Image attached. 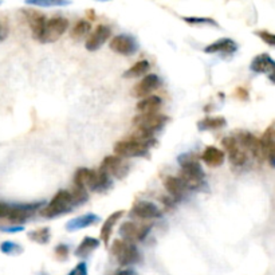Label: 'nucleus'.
Returning <instances> with one entry per match:
<instances>
[{"mask_svg":"<svg viewBox=\"0 0 275 275\" xmlns=\"http://www.w3.org/2000/svg\"><path fill=\"white\" fill-rule=\"evenodd\" d=\"M179 164L181 167L179 179L184 182L187 190H199L203 186L204 173L199 160L195 153L181 154L179 157Z\"/></svg>","mask_w":275,"mask_h":275,"instance_id":"1","label":"nucleus"},{"mask_svg":"<svg viewBox=\"0 0 275 275\" xmlns=\"http://www.w3.org/2000/svg\"><path fill=\"white\" fill-rule=\"evenodd\" d=\"M39 207L40 203L18 204V205L0 203V219H7L10 222L18 223V224L25 223Z\"/></svg>","mask_w":275,"mask_h":275,"instance_id":"2","label":"nucleus"},{"mask_svg":"<svg viewBox=\"0 0 275 275\" xmlns=\"http://www.w3.org/2000/svg\"><path fill=\"white\" fill-rule=\"evenodd\" d=\"M73 208H74V203H73L70 191H59L53 197V200L47 204L43 210H40V215H42L43 218L47 219L57 218L59 215L70 212Z\"/></svg>","mask_w":275,"mask_h":275,"instance_id":"3","label":"nucleus"},{"mask_svg":"<svg viewBox=\"0 0 275 275\" xmlns=\"http://www.w3.org/2000/svg\"><path fill=\"white\" fill-rule=\"evenodd\" d=\"M111 254L117 259L118 265L130 266L140 262V253L134 244L129 243L124 239H117L113 242Z\"/></svg>","mask_w":275,"mask_h":275,"instance_id":"4","label":"nucleus"},{"mask_svg":"<svg viewBox=\"0 0 275 275\" xmlns=\"http://www.w3.org/2000/svg\"><path fill=\"white\" fill-rule=\"evenodd\" d=\"M153 224H147V223H134L126 222L120 227V235L124 238V240L129 243H136V242H143L149 234L150 228Z\"/></svg>","mask_w":275,"mask_h":275,"instance_id":"5","label":"nucleus"},{"mask_svg":"<svg viewBox=\"0 0 275 275\" xmlns=\"http://www.w3.org/2000/svg\"><path fill=\"white\" fill-rule=\"evenodd\" d=\"M68 29V20L62 16H54L49 19L43 31V35L40 38V43H53L57 42L64 32Z\"/></svg>","mask_w":275,"mask_h":275,"instance_id":"6","label":"nucleus"},{"mask_svg":"<svg viewBox=\"0 0 275 275\" xmlns=\"http://www.w3.org/2000/svg\"><path fill=\"white\" fill-rule=\"evenodd\" d=\"M133 126L140 130H145V132L154 133L156 130H160L164 128L165 124L168 122V117L164 114H139L133 117Z\"/></svg>","mask_w":275,"mask_h":275,"instance_id":"7","label":"nucleus"},{"mask_svg":"<svg viewBox=\"0 0 275 275\" xmlns=\"http://www.w3.org/2000/svg\"><path fill=\"white\" fill-rule=\"evenodd\" d=\"M148 150L149 148H147L143 144H139L133 140H121L116 143L114 145V153L118 157H125V158H130V157H144L147 156Z\"/></svg>","mask_w":275,"mask_h":275,"instance_id":"8","label":"nucleus"},{"mask_svg":"<svg viewBox=\"0 0 275 275\" xmlns=\"http://www.w3.org/2000/svg\"><path fill=\"white\" fill-rule=\"evenodd\" d=\"M222 145L223 148L227 150L230 161H231L234 165H236V167H242V165L246 164L248 156H247L246 150L242 148V145L238 143L236 137H225V139H223Z\"/></svg>","mask_w":275,"mask_h":275,"instance_id":"9","label":"nucleus"},{"mask_svg":"<svg viewBox=\"0 0 275 275\" xmlns=\"http://www.w3.org/2000/svg\"><path fill=\"white\" fill-rule=\"evenodd\" d=\"M261 141L263 158L268 161V164L275 168V122L266 129L263 136L259 139Z\"/></svg>","mask_w":275,"mask_h":275,"instance_id":"10","label":"nucleus"},{"mask_svg":"<svg viewBox=\"0 0 275 275\" xmlns=\"http://www.w3.org/2000/svg\"><path fill=\"white\" fill-rule=\"evenodd\" d=\"M98 171L104 172L107 176H116L118 179H122L128 172V167L118 156H107L102 160Z\"/></svg>","mask_w":275,"mask_h":275,"instance_id":"11","label":"nucleus"},{"mask_svg":"<svg viewBox=\"0 0 275 275\" xmlns=\"http://www.w3.org/2000/svg\"><path fill=\"white\" fill-rule=\"evenodd\" d=\"M236 140H238V143L242 145V148H243L246 152H250L259 163L265 161L263 153H262L261 141H259L258 137H255L254 134H251V133L248 132H242L239 133V136L236 137Z\"/></svg>","mask_w":275,"mask_h":275,"instance_id":"12","label":"nucleus"},{"mask_svg":"<svg viewBox=\"0 0 275 275\" xmlns=\"http://www.w3.org/2000/svg\"><path fill=\"white\" fill-rule=\"evenodd\" d=\"M160 86V78L156 74L145 75L133 89L132 94L139 98H147Z\"/></svg>","mask_w":275,"mask_h":275,"instance_id":"13","label":"nucleus"},{"mask_svg":"<svg viewBox=\"0 0 275 275\" xmlns=\"http://www.w3.org/2000/svg\"><path fill=\"white\" fill-rule=\"evenodd\" d=\"M110 29L105 25L97 26L96 30H94L91 34H90L89 39L86 40L85 46L89 51H97L98 49L104 46L105 42H106L109 38H110Z\"/></svg>","mask_w":275,"mask_h":275,"instance_id":"14","label":"nucleus"},{"mask_svg":"<svg viewBox=\"0 0 275 275\" xmlns=\"http://www.w3.org/2000/svg\"><path fill=\"white\" fill-rule=\"evenodd\" d=\"M25 16H26V19H27V23H29L30 29H31L34 39L40 40V38H42V35H43V31H44V27H46V23H47L46 16L35 10L25 11Z\"/></svg>","mask_w":275,"mask_h":275,"instance_id":"15","label":"nucleus"},{"mask_svg":"<svg viewBox=\"0 0 275 275\" xmlns=\"http://www.w3.org/2000/svg\"><path fill=\"white\" fill-rule=\"evenodd\" d=\"M130 215L139 219H156L161 218V211L150 201H137L130 210Z\"/></svg>","mask_w":275,"mask_h":275,"instance_id":"16","label":"nucleus"},{"mask_svg":"<svg viewBox=\"0 0 275 275\" xmlns=\"http://www.w3.org/2000/svg\"><path fill=\"white\" fill-rule=\"evenodd\" d=\"M109 46L114 53L121 55H132L136 53L137 44L133 38L128 35H117L110 40Z\"/></svg>","mask_w":275,"mask_h":275,"instance_id":"17","label":"nucleus"},{"mask_svg":"<svg viewBox=\"0 0 275 275\" xmlns=\"http://www.w3.org/2000/svg\"><path fill=\"white\" fill-rule=\"evenodd\" d=\"M97 179V171L89 168H79L75 172L74 176V187L83 188V190L93 191L94 184Z\"/></svg>","mask_w":275,"mask_h":275,"instance_id":"18","label":"nucleus"},{"mask_svg":"<svg viewBox=\"0 0 275 275\" xmlns=\"http://www.w3.org/2000/svg\"><path fill=\"white\" fill-rule=\"evenodd\" d=\"M238 50V46L233 39L230 38H222V39H218L216 42L210 43L205 49H204V53L207 54H234Z\"/></svg>","mask_w":275,"mask_h":275,"instance_id":"19","label":"nucleus"},{"mask_svg":"<svg viewBox=\"0 0 275 275\" xmlns=\"http://www.w3.org/2000/svg\"><path fill=\"white\" fill-rule=\"evenodd\" d=\"M275 67V61L268 54H259L253 59L250 64V68L258 74L263 73H271Z\"/></svg>","mask_w":275,"mask_h":275,"instance_id":"20","label":"nucleus"},{"mask_svg":"<svg viewBox=\"0 0 275 275\" xmlns=\"http://www.w3.org/2000/svg\"><path fill=\"white\" fill-rule=\"evenodd\" d=\"M100 222V218L94 214H86L82 216H78V218L72 219L70 222H67L66 224V230L73 233V231H78V230L87 228V227H91V225L97 224Z\"/></svg>","mask_w":275,"mask_h":275,"instance_id":"21","label":"nucleus"},{"mask_svg":"<svg viewBox=\"0 0 275 275\" xmlns=\"http://www.w3.org/2000/svg\"><path fill=\"white\" fill-rule=\"evenodd\" d=\"M164 187L167 192L176 200H180L187 191L184 182L179 179V176H168L164 180Z\"/></svg>","mask_w":275,"mask_h":275,"instance_id":"22","label":"nucleus"},{"mask_svg":"<svg viewBox=\"0 0 275 275\" xmlns=\"http://www.w3.org/2000/svg\"><path fill=\"white\" fill-rule=\"evenodd\" d=\"M124 215H125V211H124V210H120V211H116L111 215H109V218L105 220L104 225H102V228H101V240H102L106 246L109 244V240H110V236L111 233H113L114 225L117 224L118 220H120Z\"/></svg>","mask_w":275,"mask_h":275,"instance_id":"23","label":"nucleus"},{"mask_svg":"<svg viewBox=\"0 0 275 275\" xmlns=\"http://www.w3.org/2000/svg\"><path fill=\"white\" fill-rule=\"evenodd\" d=\"M163 105V100L158 96H149L147 98H143L136 105V109L140 111V114H154Z\"/></svg>","mask_w":275,"mask_h":275,"instance_id":"24","label":"nucleus"},{"mask_svg":"<svg viewBox=\"0 0 275 275\" xmlns=\"http://www.w3.org/2000/svg\"><path fill=\"white\" fill-rule=\"evenodd\" d=\"M201 160L208 167H220L224 163V152L216 147H207L201 154Z\"/></svg>","mask_w":275,"mask_h":275,"instance_id":"25","label":"nucleus"},{"mask_svg":"<svg viewBox=\"0 0 275 275\" xmlns=\"http://www.w3.org/2000/svg\"><path fill=\"white\" fill-rule=\"evenodd\" d=\"M100 247V240L96 239V238H91V236H86L85 239L79 243V246L77 247L75 250V257L78 258H86L89 257L94 250H97Z\"/></svg>","mask_w":275,"mask_h":275,"instance_id":"26","label":"nucleus"},{"mask_svg":"<svg viewBox=\"0 0 275 275\" xmlns=\"http://www.w3.org/2000/svg\"><path fill=\"white\" fill-rule=\"evenodd\" d=\"M225 126V120L223 117H205L197 122L199 130H216Z\"/></svg>","mask_w":275,"mask_h":275,"instance_id":"27","label":"nucleus"},{"mask_svg":"<svg viewBox=\"0 0 275 275\" xmlns=\"http://www.w3.org/2000/svg\"><path fill=\"white\" fill-rule=\"evenodd\" d=\"M150 64L148 61H139L133 64L132 67L126 70L124 73V77L125 78H137V77H141V75H145L149 72Z\"/></svg>","mask_w":275,"mask_h":275,"instance_id":"28","label":"nucleus"},{"mask_svg":"<svg viewBox=\"0 0 275 275\" xmlns=\"http://www.w3.org/2000/svg\"><path fill=\"white\" fill-rule=\"evenodd\" d=\"M91 30V25L90 21L87 20H78L75 23V26L73 27L72 32H70V36L75 40H81L83 36H86Z\"/></svg>","mask_w":275,"mask_h":275,"instance_id":"29","label":"nucleus"},{"mask_svg":"<svg viewBox=\"0 0 275 275\" xmlns=\"http://www.w3.org/2000/svg\"><path fill=\"white\" fill-rule=\"evenodd\" d=\"M50 236H51L50 228H47V227L36 228V230H34V231H31V233H29V239L39 244L49 243Z\"/></svg>","mask_w":275,"mask_h":275,"instance_id":"30","label":"nucleus"},{"mask_svg":"<svg viewBox=\"0 0 275 275\" xmlns=\"http://www.w3.org/2000/svg\"><path fill=\"white\" fill-rule=\"evenodd\" d=\"M70 195H72L74 207L75 205H78V204L85 203V201L89 199V193H87V190L78 188V187H74V188H73V191H70Z\"/></svg>","mask_w":275,"mask_h":275,"instance_id":"31","label":"nucleus"},{"mask_svg":"<svg viewBox=\"0 0 275 275\" xmlns=\"http://www.w3.org/2000/svg\"><path fill=\"white\" fill-rule=\"evenodd\" d=\"M182 20L188 23V25L196 26V25H208L218 27V23L211 18H196V16H182Z\"/></svg>","mask_w":275,"mask_h":275,"instance_id":"32","label":"nucleus"},{"mask_svg":"<svg viewBox=\"0 0 275 275\" xmlns=\"http://www.w3.org/2000/svg\"><path fill=\"white\" fill-rule=\"evenodd\" d=\"M0 250H2V253L7 255H16L20 254L23 248L19 244L14 243V242H3V243L0 244Z\"/></svg>","mask_w":275,"mask_h":275,"instance_id":"33","label":"nucleus"},{"mask_svg":"<svg viewBox=\"0 0 275 275\" xmlns=\"http://www.w3.org/2000/svg\"><path fill=\"white\" fill-rule=\"evenodd\" d=\"M255 34H257V35L259 36V38L266 43V44L275 47V34L268 32V31H257Z\"/></svg>","mask_w":275,"mask_h":275,"instance_id":"34","label":"nucleus"},{"mask_svg":"<svg viewBox=\"0 0 275 275\" xmlns=\"http://www.w3.org/2000/svg\"><path fill=\"white\" fill-rule=\"evenodd\" d=\"M31 6H39V7H53V6H67L68 2H27Z\"/></svg>","mask_w":275,"mask_h":275,"instance_id":"35","label":"nucleus"},{"mask_svg":"<svg viewBox=\"0 0 275 275\" xmlns=\"http://www.w3.org/2000/svg\"><path fill=\"white\" fill-rule=\"evenodd\" d=\"M68 275H87V266H86L85 262H81L78 265L73 268L70 274Z\"/></svg>","mask_w":275,"mask_h":275,"instance_id":"36","label":"nucleus"},{"mask_svg":"<svg viewBox=\"0 0 275 275\" xmlns=\"http://www.w3.org/2000/svg\"><path fill=\"white\" fill-rule=\"evenodd\" d=\"M55 255L58 259H67L68 257V247L66 244H59L55 248Z\"/></svg>","mask_w":275,"mask_h":275,"instance_id":"37","label":"nucleus"},{"mask_svg":"<svg viewBox=\"0 0 275 275\" xmlns=\"http://www.w3.org/2000/svg\"><path fill=\"white\" fill-rule=\"evenodd\" d=\"M236 96L239 97L240 100H247L248 93H247V90L243 89V87H238V89H236Z\"/></svg>","mask_w":275,"mask_h":275,"instance_id":"38","label":"nucleus"},{"mask_svg":"<svg viewBox=\"0 0 275 275\" xmlns=\"http://www.w3.org/2000/svg\"><path fill=\"white\" fill-rule=\"evenodd\" d=\"M114 275H136V274H134V271H133V270H129V268H126V270L118 271L117 274H114Z\"/></svg>","mask_w":275,"mask_h":275,"instance_id":"39","label":"nucleus"},{"mask_svg":"<svg viewBox=\"0 0 275 275\" xmlns=\"http://www.w3.org/2000/svg\"><path fill=\"white\" fill-rule=\"evenodd\" d=\"M268 79H270L272 83H275V67H274V70L270 73V75H268Z\"/></svg>","mask_w":275,"mask_h":275,"instance_id":"40","label":"nucleus"},{"mask_svg":"<svg viewBox=\"0 0 275 275\" xmlns=\"http://www.w3.org/2000/svg\"><path fill=\"white\" fill-rule=\"evenodd\" d=\"M0 32H2V25H0Z\"/></svg>","mask_w":275,"mask_h":275,"instance_id":"41","label":"nucleus"}]
</instances>
